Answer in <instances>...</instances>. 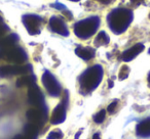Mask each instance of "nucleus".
I'll return each mask as SVG.
<instances>
[{"mask_svg":"<svg viewBox=\"0 0 150 139\" xmlns=\"http://www.w3.org/2000/svg\"><path fill=\"white\" fill-rule=\"evenodd\" d=\"M36 84V77L32 74H28V75H24L17 81L18 87H25V86H30Z\"/></svg>","mask_w":150,"mask_h":139,"instance_id":"obj_16","label":"nucleus"},{"mask_svg":"<svg viewBox=\"0 0 150 139\" xmlns=\"http://www.w3.org/2000/svg\"><path fill=\"white\" fill-rule=\"evenodd\" d=\"M94 1H97V2L101 3V4L108 5V4H111V3H113L115 0H94Z\"/></svg>","mask_w":150,"mask_h":139,"instance_id":"obj_23","label":"nucleus"},{"mask_svg":"<svg viewBox=\"0 0 150 139\" xmlns=\"http://www.w3.org/2000/svg\"><path fill=\"white\" fill-rule=\"evenodd\" d=\"M110 41V38L109 36L106 34V32L104 31H101L100 33L97 35L96 39H95L94 43L97 47H100V46H104V45H107Z\"/></svg>","mask_w":150,"mask_h":139,"instance_id":"obj_17","label":"nucleus"},{"mask_svg":"<svg viewBox=\"0 0 150 139\" xmlns=\"http://www.w3.org/2000/svg\"><path fill=\"white\" fill-rule=\"evenodd\" d=\"M52 7H54V8H57L58 10H60V11H62L63 13V15H66L67 17V19L68 20H73V15H72V13L69 11V9H67V7L65 6V5H63V4H61L60 2H56L54 4H52Z\"/></svg>","mask_w":150,"mask_h":139,"instance_id":"obj_18","label":"nucleus"},{"mask_svg":"<svg viewBox=\"0 0 150 139\" xmlns=\"http://www.w3.org/2000/svg\"><path fill=\"white\" fill-rule=\"evenodd\" d=\"M136 134L140 137H150V118L142 120L136 127Z\"/></svg>","mask_w":150,"mask_h":139,"instance_id":"obj_14","label":"nucleus"},{"mask_svg":"<svg viewBox=\"0 0 150 139\" xmlns=\"http://www.w3.org/2000/svg\"><path fill=\"white\" fill-rule=\"evenodd\" d=\"M147 81H148V84H149V87H150V73L148 74V77H147Z\"/></svg>","mask_w":150,"mask_h":139,"instance_id":"obj_27","label":"nucleus"},{"mask_svg":"<svg viewBox=\"0 0 150 139\" xmlns=\"http://www.w3.org/2000/svg\"><path fill=\"white\" fill-rule=\"evenodd\" d=\"M31 64H11V66H3L0 68V76L8 77L16 75H28L32 73Z\"/></svg>","mask_w":150,"mask_h":139,"instance_id":"obj_9","label":"nucleus"},{"mask_svg":"<svg viewBox=\"0 0 150 139\" xmlns=\"http://www.w3.org/2000/svg\"><path fill=\"white\" fill-rule=\"evenodd\" d=\"M129 68L127 66H122L120 68V71H119L118 73V78L119 80H125V78H127V76H129Z\"/></svg>","mask_w":150,"mask_h":139,"instance_id":"obj_20","label":"nucleus"},{"mask_svg":"<svg viewBox=\"0 0 150 139\" xmlns=\"http://www.w3.org/2000/svg\"><path fill=\"white\" fill-rule=\"evenodd\" d=\"M8 31V28H7V26L5 25V24H3V25H0V36H2L3 34H5V32Z\"/></svg>","mask_w":150,"mask_h":139,"instance_id":"obj_24","label":"nucleus"},{"mask_svg":"<svg viewBox=\"0 0 150 139\" xmlns=\"http://www.w3.org/2000/svg\"><path fill=\"white\" fill-rule=\"evenodd\" d=\"M28 99H29V102L32 105L36 106V108H39V110L47 112V106L45 104V99H44L43 93H42V91L39 89V87L36 84L29 87V90H28Z\"/></svg>","mask_w":150,"mask_h":139,"instance_id":"obj_7","label":"nucleus"},{"mask_svg":"<svg viewBox=\"0 0 150 139\" xmlns=\"http://www.w3.org/2000/svg\"><path fill=\"white\" fill-rule=\"evenodd\" d=\"M93 139H101L100 134H99V133H96V134H94V136H93Z\"/></svg>","mask_w":150,"mask_h":139,"instance_id":"obj_26","label":"nucleus"},{"mask_svg":"<svg viewBox=\"0 0 150 139\" xmlns=\"http://www.w3.org/2000/svg\"><path fill=\"white\" fill-rule=\"evenodd\" d=\"M149 53H150V49H149Z\"/></svg>","mask_w":150,"mask_h":139,"instance_id":"obj_30","label":"nucleus"},{"mask_svg":"<svg viewBox=\"0 0 150 139\" xmlns=\"http://www.w3.org/2000/svg\"><path fill=\"white\" fill-rule=\"evenodd\" d=\"M144 45L142 43H137L127 50H125L122 54H121V58L123 61H131L133 60L136 56H138L142 51L144 50Z\"/></svg>","mask_w":150,"mask_h":139,"instance_id":"obj_12","label":"nucleus"},{"mask_svg":"<svg viewBox=\"0 0 150 139\" xmlns=\"http://www.w3.org/2000/svg\"><path fill=\"white\" fill-rule=\"evenodd\" d=\"M100 17H97V15L81 20L74 25L75 35L82 40L88 39L92 36H94V34L97 32L99 26H100Z\"/></svg>","mask_w":150,"mask_h":139,"instance_id":"obj_3","label":"nucleus"},{"mask_svg":"<svg viewBox=\"0 0 150 139\" xmlns=\"http://www.w3.org/2000/svg\"><path fill=\"white\" fill-rule=\"evenodd\" d=\"M70 1H73V2H78V1H80V0H70Z\"/></svg>","mask_w":150,"mask_h":139,"instance_id":"obj_29","label":"nucleus"},{"mask_svg":"<svg viewBox=\"0 0 150 139\" xmlns=\"http://www.w3.org/2000/svg\"><path fill=\"white\" fill-rule=\"evenodd\" d=\"M134 13L129 8H114L107 15V23L114 34H122L133 22Z\"/></svg>","mask_w":150,"mask_h":139,"instance_id":"obj_1","label":"nucleus"},{"mask_svg":"<svg viewBox=\"0 0 150 139\" xmlns=\"http://www.w3.org/2000/svg\"><path fill=\"white\" fill-rule=\"evenodd\" d=\"M144 0H131V2L133 4H140L141 2H143Z\"/></svg>","mask_w":150,"mask_h":139,"instance_id":"obj_25","label":"nucleus"},{"mask_svg":"<svg viewBox=\"0 0 150 139\" xmlns=\"http://www.w3.org/2000/svg\"><path fill=\"white\" fill-rule=\"evenodd\" d=\"M75 53L76 55L79 56L80 58H82L83 60H91L95 57L96 55V50L93 47H90V46H77L76 49H75Z\"/></svg>","mask_w":150,"mask_h":139,"instance_id":"obj_13","label":"nucleus"},{"mask_svg":"<svg viewBox=\"0 0 150 139\" xmlns=\"http://www.w3.org/2000/svg\"><path fill=\"white\" fill-rule=\"evenodd\" d=\"M3 57L15 64H22L28 59L26 51L19 46H13L7 49H0V58Z\"/></svg>","mask_w":150,"mask_h":139,"instance_id":"obj_4","label":"nucleus"},{"mask_svg":"<svg viewBox=\"0 0 150 139\" xmlns=\"http://www.w3.org/2000/svg\"><path fill=\"white\" fill-rule=\"evenodd\" d=\"M26 116H27L28 120L30 121V123L37 125L39 127L45 122L46 118H47V112H43L39 108H31L27 112Z\"/></svg>","mask_w":150,"mask_h":139,"instance_id":"obj_11","label":"nucleus"},{"mask_svg":"<svg viewBox=\"0 0 150 139\" xmlns=\"http://www.w3.org/2000/svg\"><path fill=\"white\" fill-rule=\"evenodd\" d=\"M149 17H150V13H149Z\"/></svg>","mask_w":150,"mask_h":139,"instance_id":"obj_31","label":"nucleus"},{"mask_svg":"<svg viewBox=\"0 0 150 139\" xmlns=\"http://www.w3.org/2000/svg\"><path fill=\"white\" fill-rule=\"evenodd\" d=\"M69 104V92L65 90L62 96V100L58 105L54 108V112L52 114V118H50V123L54 125L61 124L65 121L66 119V110Z\"/></svg>","mask_w":150,"mask_h":139,"instance_id":"obj_6","label":"nucleus"},{"mask_svg":"<svg viewBox=\"0 0 150 139\" xmlns=\"http://www.w3.org/2000/svg\"><path fill=\"white\" fill-rule=\"evenodd\" d=\"M50 31L54 32V33L59 34L62 36H67L69 35V30L67 27L66 23L64 22V20L61 17H52L50 20Z\"/></svg>","mask_w":150,"mask_h":139,"instance_id":"obj_10","label":"nucleus"},{"mask_svg":"<svg viewBox=\"0 0 150 139\" xmlns=\"http://www.w3.org/2000/svg\"><path fill=\"white\" fill-rule=\"evenodd\" d=\"M63 137V133L61 130L59 129H56V130L52 131V132L48 134L47 139H61Z\"/></svg>","mask_w":150,"mask_h":139,"instance_id":"obj_21","label":"nucleus"},{"mask_svg":"<svg viewBox=\"0 0 150 139\" xmlns=\"http://www.w3.org/2000/svg\"><path fill=\"white\" fill-rule=\"evenodd\" d=\"M42 84L47 91V93L52 97H59L62 93V86L57 78L50 72L45 71L42 75Z\"/></svg>","mask_w":150,"mask_h":139,"instance_id":"obj_5","label":"nucleus"},{"mask_svg":"<svg viewBox=\"0 0 150 139\" xmlns=\"http://www.w3.org/2000/svg\"><path fill=\"white\" fill-rule=\"evenodd\" d=\"M103 73V68L100 64H95L86 68L78 78L80 92L82 94H88L94 91L102 81Z\"/></svg>","mask_w":150,"mask_h":139,"instance_id":"obj_2","label":"nucleus"},{"mask_svg":"<svg viewBox=\"0 0 150 139\" xmlns=\"http://www.w3.org/2000/svg\"><path fill=\"white\" fill-rule=\"evenodd\" d=\"M19 40L17 34H11L6 37L0 38V49H7L16 45Z\"/></svg>","mask_w":150,"mask_h":139,"instance_id":"obj_15","label":"nucleus"},{"mask_svg":"<svg viewBox=\"0 0 150 139\" xmlns=\"http://www.w3.org/2000/svg\"><path fill=\"white\" fill-rule=\"evenodd\" d=\"M117 104H118V100H114V101L109 104V106H108L109 114H114L115 110H116V108H117Z\"/></svg>","mask_w":150,"mask_h":139,"instance_id":"obj_22","label":"nucleus"},{"mask_svg":"<svg viewBox=\"0 0 150 139\" xmlns=\"http://www.w3.org/2000/svg\"><path fill=\"white\" fill-rule=\"evenodd\" d=\"M3 19H2V17H1V15H0V25H3Z\"/></svg>","mask_w":150,"mask_h":139,"instance_id":"obj_28","label":"nucleus"},{"mask_svg":"<svg viewBox=\"0 0 150 139\" xmlns=\"http://www.w3.org/2000/svg\"><path fill=\"white\" fill-rule=\"evenodd\" d=\"M105 118H106V110H102L99 112H97V114L94 116V121L97 123V124H101V123L104 122Z\"/></svg>","mask_w":150,"mask_h":139,"instance_id":"obj_19","label":"nucleus"},{"mask_svg":"<svg viewBox=\"0 0 150 139\" xmlns=\"http://www.w3.org/2000/svg\"><path fill=\"white\" fill-rule=\"evenodd\" d=\"M22 22L30 35H38L41 31L43 19L37 15H25L22 17Z\"/></svg>","mask_w":150,"mask_h":139,"instance_id":"obj_8","label":"nucleus"}]
</instances>
